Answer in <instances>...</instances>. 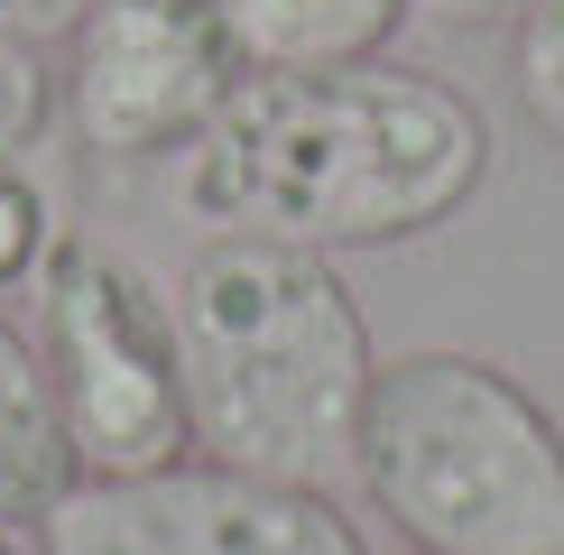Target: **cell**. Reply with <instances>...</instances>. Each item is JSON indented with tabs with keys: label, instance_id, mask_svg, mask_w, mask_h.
Instances as JSON below:
<instances>
[{
	"label": "cell",
	"instance_id": "cell-6",
	"mask_svg": "<svg viewBox=\"0 0 564 555\" xmlns=\"http://www.w3.org/2000/svg\"><path fill=\"white\" fill-rule=\"evenodd\" d=\"M241 75L223 0H93L65 29V130L93 157H176Z\"/></svg>",
	"mask_w": 564,
	"mask_h": 555
},
{
	"label": "cell",
	"instance_id": "cell-10",
	"mask_svg": "<svg viewBox=\"0 0 564 555\" xmlns=\"http://www.w3.org/2000/svg\"><path fill=\"white\" fill-rule=\"evenodd\" d=\"M519 102L546 139H564V0H536L519 19Z\"/></svg>",
	"mask_w": 564,
	"mask_h": 555
},
{
	"label": "cell",
	"instance_id": "cell-7",
	"mask_svg": "<svg viewBox=\"0 0 564 555\" xmlns=\"http://www.w3.org/2000/svg\"><path fill=\"white\" fill-rule=\"evenodd\" d=\"M223 19L250 75H315V65L389 56L408 0H223Z\"/></svg>",
	"mask_w": 564,
	"mask_h": 555
},
{
	"label": "cell",
	"instance_id": "cell-2",
	"mask_svg": "<svg viewBox=\"0 0 564 555\" xmlns=\"http://www.w3.org/2000/svg\"><path fill=\"white\" fill-rule=\"evenodd\" d=\"M167 306L195 454L260 481H296V491H343L380 352L334 250L214 231L185 260Z\"/></svg>",
	"mask_w": 564,
	"mask_h": 555
},
{
	"label": "cell",
	"instance_id": "cell-9",
	"mask_svg": "<svg viewBox=\"0 0 564 555\" xmlns=\"http://www.w3.org/2000/svg\"><path fill=\"white\" fill-rule=\"evenodd\" d=\"M65 222H56V195L19 167V157H0V296L37 287V269L56 260Z\"/></svg>",
	"mask_w": 564,
	"mask_h": 555
},
{
	"label": "cell",
	"instance_id": "cell-5",
	"mask_svg": "<svg viewBox=\"0 0 564 555\" xmlns=\"http://www.w3.org/2000/svg\"><path fill=\"white\" fill-rule=\"evenodd\" d=\"M37 555H370V546L334 509V491L176 454L158 472L65 481L37 509Z\"/></svg>",
	"mask_w": 564,
	"mask_h": 555
},
{
	"label": "cell",
	"instance_id": "cell-8",
	"mask_svg": "<svg viewBox=\"0 0 564 555\" xmlns=\"http://www.w3.org/2000/svg\"><path fill=\"white\" fill-rule=\"evenodd\" d=\"M75 481V454L56 435V407H46V370L37 342L0 315V519L37 527V509Z\"/></svg>",
	"mask_w": 564,
	"mask_h": 555
},
{
	"label": "cell",
	"instance_id": "cell-12",
	"mask_svg": "<svg viewBox=\"0 0 564 555\" xmlns=\"http://www.w3.org/2000/svg\"><path fill=\"white\" fill-rule=\"evenodd\" d=\"M84 10H93V0H0V37L46 46V37H65V29H75Z\"/></svg>",
	"mask_w": 564,
	"mask_h": 555
},
{
	"label": "cell",
	"instance_id": "cell-1",
	"mask_svg": "<svg viewBox=\"0 0 564 555\" xmlns=\"http://www.w3.org/2000/svg\"><path fill=\"white\" fill-rule=\"evenodd\" d=\"M490 185V121L444 75L361 56L315 75H241L176 149V204L214 231L305 250H398Z\"/></svg>",
	"mask_w": 564,
	"mask_h": 555
},
{
	"label": "cell",
	"instance_id": "cell-13",
	"mask_svg": "<svg viewBox=\"0 0 564 555\" xmlns=\"http://www.w3.org/2000/svg\"><path fill=\"white\" fill-rule=\"evenodd\" d=\"M536 0H408V19H435V29H519Z\"/></svg>",
	"mask_w": 564,
	"mask_h": 555
},
{
	"label": "cell",
	"instance_id": "cell-11",
	"mask_svg": "<svg viewBox=\"0 0 564 555\" xmlns=\"http://www.w3.org/2000/svg\"><path fill=\"white\" fill-rule=\"evenodd\" d=\"M56 111V75L37 65V46L0 37V157H29V139Z\"/></svg>",
	"mask_w": 564,
	"mask_h": 555
},
{
	"label": "cell",
	"instance_id": "cell-14",
	"mask_svg": "<svg viewBox=\"0 0 564 555\" xmlns=\"http://www.w3.org/2000/svg\"><path fill=\"white\" fill-rule=\"evenodd\" d=\"M0 555H29V546H19V527H10V519H0Z\"/></svg>",
	"mask_w": 564,
	"mask_h": 555
},
{
	"label": "cell",
	"instance_id": "cell-3",
	"mask_svg": "<svg viewBox=\"0 0 564 555\" xmlns=\"http://www.w3.org/2000/svg\"><path fill=\"white\" fill-rule=\"evenodd\" d=\"M351 481L408 555H564V426L481 352L370 370Z\"/></svg>",
	"mask_w": 564,
	"mask_h": 555
},
{
	"label": "cell",
	"instance_id": "cell-4",
	"mask_svg": "<svg viewBox=\"0 0 564 555\" xmlns=\"http://www.w3.org/2000/svg\"><path fill=\"white\" fill-rule=\"evenodd\" d=\"M37 370L56 435L75 454V481L93 472H158L195 454L185 416V361H176V306L139 278L121 250L65 231L37 269Z\"/></svg>",
	"mask_w": 564,
	"mask_h": 555
}]
</instances>
